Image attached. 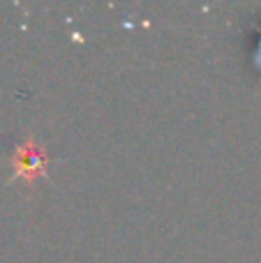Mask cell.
<instances>
[{"label":"cell","mask_w":261,"mask_h":263,"mask_svg":"<svg viewBox=\"0 0 261 263\" xmlns=\"http://www.w3.org/2000/svg\"><path fill=\"white\" fill-rule=\"evenodd\" d=\"M14 178H26L28 182H35V178L44 176L49 166V155L40 143H35L32 136H28L21 145H16L12 157Z\"/></svg>","instance_id":"1"}]
</instances>
